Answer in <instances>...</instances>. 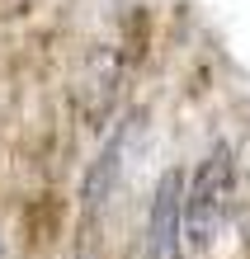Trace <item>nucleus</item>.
Segmentation results:
<instances>
[{
  "label": "nucleus",
  "mask_w": 250,
  "mask_h": 259,
  "mask_svg": "<svg viewBox=\"0 0 250 259\" xmlns=\"http://www.w3.org/2000/svg\"><path fill=\"white\" fill-rule=\"evenodd\" d=\"M231 198H236V165L227 146H217L198 160L189 189L180 193V245L208 250L231 217Z\"/></svg>",
  "instance_id": "obj_1"
},
{
  "label": "nucleus",
  "mask_w": 250,
  "mask_h": 259,
  "mask_svg": "<svg viewBox=\"0 0 250 259\" xmlns=\"http://www.w3.org/2000/svg\"><path fill=\"white\" fill-rule=\"evenodd\" d=\"M137 259H180V175H165L156 189Z\"/></svg>",
  "instance_id": "obj_2"
}]
</instances>
